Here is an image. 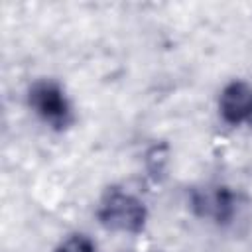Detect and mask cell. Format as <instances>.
Instances as JSON below:
<instances>
[{"label":"cell","mask_w":252,"mask_h":252,"mask_svg":"<svg viewBox=\"0 0 252 252\" xmlns=\"http://www.w3.org/2000/svg\"><path fill=\"white\" fill-rule=\"evenodd\" d=\"M96 217L102 226L118 232H140L146 224V207L144 203L122 191V189H108L96 209Z\"/></svg>","instance_id":"cell-1"},{"label":"cell","mask_w":252,"mask_h":252,"mask_svg":"<svg viewBox=\"0 0 252 252\" xmlns=\"http://www.w3.org/2000/svg\"><path fill=\"white\" fill-rule=\"evenodd\" d=\"M28 100L30 106L35 110V114L41 116L51 126L65 128L71 122V104L57 83L49 79L35 81L30 87Z\"/></svg>","instance_id":"cell-2"},{"label":"cell","mask_w":252,"mask_h":252,"mask_svg":"<svg viewBox=\"0 0 252 252\" xmlns=\"http://www.w3.org/2000/svg\"><path fill=\"white\" fill-rule=\"evenodd\" d=\"M191 207L203 219H213L215 222H228L236 211L234 193L226 187H203L191 193Z\"/></svg>","instance_id":"cell-3"},{"label":"cell","mask_w":252,"mask_h":252,"mask_svg":"<svg viewBox=\"0 0 252 252\" xmlns=\"http://www.w3.org/2000/svg\"><path fill=\"white\" fill-rule=\"evenodd\" d=\"M219 110L224 122L238 126L252 120V85L246 81H230L219 98Z\"/></svg>","instance_id":"cell-4"},{"label":"cell","mask_w":252,"mask_h":252,"mask_svg":"<svg viewBox=\"0 0 252 252\" xmlns=\"http://www.w3.org/2000/svg\"><path fill=\"white\" fill-rule=\"evenodd\" d=\"M55 252H96V244L87 234H71L55 248Z\"/></svg>","instance_id":"cell-5"}]
</instances>
